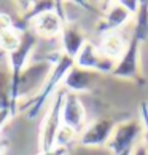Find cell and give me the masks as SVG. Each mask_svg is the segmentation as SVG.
Returning <instances> with one entry per match:
<instances>
[{
	"instance_id": "cell-4",
	"label": "cell",
	"mask_w": 148,
	"mask_h": 155,
	"mask_svg": "<svg viewBox=\"0 0 148 155\" xmlns=\"http://www.w3.org/2000/svg\"><path fill=\"white\" fill-rule=\"evenodd\" d=\"M65 91H59L53 96L51 106L46 115L43 117L40 126V152L51 150L56 146V137L59 130L62 128V104H64Z\"/></svg>"
},
{
	"instance_id": "cell-2",
	"label": "cell",
	"mask_w": 148,
	"mask_h": 155,
	"mask_svg": "<svg viewBox=\"0 0 148 155\" xmlns=\"http://www.w3.org/2000/svg\"><path fill=\"white\" fill-rule=\"evenodd\" d=\"M37 35L32 29H27L22 32V40L21 45L16 48L13 53L8 54L10 61V74H11V115L18 114V106H19V83L22 72L26 69V62L29 59L33 47L37 43Z\"/></svg>"
},
{
	"instance_id": "cell-17",
	"label": "cell",
	"mask_w": 148,
	"mask_h": 155,
	"mask_svg": "<svg viewBox=\"0 0 148 155\" xmlns=\"http://www.w3.org/2000/svg\"><path fill=\"white\" fill-rule=\"evenodd\" d=\"M77 137V133L73 130H70L69 126H64L62 125V128L59 130L58 133V137H56V146H61V147H69L72 146V142L75 141Z\"/></svg>"
},
{
	"instance_id": "cell-24",
	"label": "cell",
	"mask_w": 148,
	"mask_h": 155,
	"mask_svg": "<svg viewBox=\"0 0 148 155\" xmlns=\"http://www.w3.org/2000/svg\"><path fill=\"white\" fill-rule=\"evenodd\" d=\"M132 152H134V149H131V150H126V152L121 153V155H132Z\"/></svg>"
},
{
	"instance_id": "cell-20",
	"label": "cell",
	"mask_w": 148,
	"mask_h": 155,
	"mask_svg": "<svg viewBox=\"0 0 148 155\" xmlns=\"http://www.w3.org/2000/svg\"><path fill=\"white\" fill-rule=\"evenodd\" d=\"M70 149L69 147H61V146H54L51 150H46V152H40L38 155H69Z\"/></svg>"
},
{
	"instance_id": "cell-16",
	"label": "cell",
	"mask_w": 148,
	"mask_h": 155,
	"mask_svg": "<svg viewBox=\"0 0 148 155\" xmlns=\"http://www.w3.org/2000/svg\"><path fill=\"white\" fill-rule=\"evenodd\" d=\"M8 109L11 112V74L0 71V110Z\"/></svg>"
},
{
	"instance_id": "cell-5",
	"label": "cell",
	"mask_w": 148,
	"mask_h": 155,
	"mask_svg": "<svg viewBox=\"0 0 148 155\" xmlns=\"http://www.w3.org/2000/svg\"><path fill=\"white\" fill-rule=\"evenodd\" d=\"M140 134L142 122H139V120H128V122L118 123L105 147L112 152V155H121L126 150L134 149V142L137 141Z\"/></svg>"
},
{
	"instance_id": "cell-3",
	"label": "cell",
	"mask_w": 148,
	"mask_h": 155,
	"mask_svg": "<svg viewBox=\"0 0 148 155\" xmlns=\"http://www.w3.org/2000/svg\"><path fill=\"white\" fill-rule=\"evenodd\" d=\"M140 47H142L140 40L135 35L131 37L126 51L116 61V66L112 72L113 77L123 78V80H132L139 87L145 83V77L142 74V67H140Z\"/></svg>"
},
{
	"instance_id": "cell-25",
	"label": "cell",
	"mask_w": 148,
	"mask_h": 155,
	"mask_svg": "<svg viewBox=\"0 0 148 155\" xmlns=\"http://www.w3.org/2000/svg\"><path fill=\"white\" fill-rule=\"evenodd\" d=\"M2 54H3V51H0V56H2Z\"/></svg>"
},
{
	"instance_id": "cell-1",
	"label": "cell",
	"mask_w": 148,
	"mask_h": 155,
	"mask_svg": "<svg viewBox=\"0 0 148 155\" xmlns=\"http://www.w3.org/2000/svg\"><path fill=\"white\" fill-rule=\"evenodd\" d=\"M73 66H75V61L72 58H69L67 54H64V53L54 54L53 69H51V72L46 77V80H45L42 90H38V93L33 94L30 97V101L27 102L24 107H21L19 110H26V117L29 120H33L40 114L42 107L46 104V101L51 96H54L56 88L59 87L61 82H64L65 75L69 74V71Z\"/></svg>"
},
{
	"instance_id": "cell-15",
	"label": "cell",
	"mask_w": 148,
	"mask_h": 155,
	"mask_svg": "<svg viewBox=\"0 0 148 155\" xmlns=\"http://www.w3.org/2000/svg\"><path fill=\"white\" fill-rule=\"evenodd\" d=\"M21 40H22V32L18 31L16 27L0 34V51H3L7 54L13 53L21 45Z\"/></svg>"
},
{
	"instance_id": "cell-19",
	"label": "cell",
	"mask_w": 148,
	"mask_h": 155,
	"mask_svg": "<svg viewBox=\"0 0 148 155\" xmlns=\"http://www.w3.org/2000/svg\"><path fill=\"white\" fill-rule=\"evenodd\" d=\"M13 27H14L13 18H11L10 15H7V13H0V34L13 29Z\"/></svg>"
},
{
	"instance_id": "cell-7",
	"label": "cell",
	"mask_w": 148,
	"mask_h": 155,
	"mask_svg": "<svg viewBox=\"0 0 148 155\" xmlns=\"http://www.w3.org/2000/svg\"><path fill=\"white\" fill-rule=\"evenodd\" d=\"M118 123L110 117H100L93 123L86 125V128L80 134V144L84 147H102L107 146L113 134V130Z\"/></svg>"
},
{
	"instance_id": "cell-12",
	"label": "cell",
	"mask_w": 148,
	"mask_h": 155,
	"mask_svg": "<svg viewBox=\"0 0 148 155\" xmlns=\"http://www.w3.org/2000/svg\"><path fill=\"white\" fill-rule=\"evenodd\" d=\"M97 82V74L73 66L64 78V85L69 93H89Z\"/></svg>"
},
{
	"instance_id": "cell-9",
	"label": "cell",
	"mask_w": 148,
	"mask_h": 155,
	"mask_svg": "<svg viewBox=\"0 0 148 155\" xmlns=\"http://www.w3.org/2000/svg\"><path fill=\"white\" fill-rule=\"evenodd\" d=\"M62 125L69 126L77 134L86 128V109H84L80 96L65 91L64 104H62Z\"/></svg>"
},
{
	"instance_id": "cell-6",
	"label": "cell",
	"mask_w": 148,
	"mask_h": 155,
	"mask_svg": "<svg viewBox=\"0 0 148 155\" xmlns=\"http://www.w3.org/2000/svg\"><path fill=\"white\" fill-rule=\"evenodd\" d=\"M75 66L80 69H84V71L96 72V74H112L116 62L102 54L99 47H96L94 43L86 42L81 51L77 54Z\"/></svg>"
},
{
	"instance_id": "cell-18",
	"label": "cell",
	"mask_w": 148,
	"mask_h": 155,
	"mask_svg": "<svg viewBox=\"0 0 148 155\" xmlns=\"http://www.w3.org/2000/svg\"><path fill=\"white\" fill-rule=\"evenodd\" d=\"M140 122H142V133L145 139V147L148 150V104L142 102L140 104Z\"/></svg>"
},
{
	"instance_id": "cell-22",
	"label": "cell",
	"mask_w": 148,
	"mask_h": 155,
	"mask_svg": "<svg viewBox=\"0 0 148 155\" xmlns=\"http://www.w3.org/2000/svg\"><path fill=\"white\" fill-rule=\"evenodd\" d=\"M132 155H148V150H146V147H145V146H139V147H135V149H134Z\"/></svg>"
},
{
	"instance_id": "cell-21",
	"label": "cell",
	"mask_w": 148,
	"mask_h": 155,
	"mask_svg": "<svg viewBox=\"0 0 148 155\" xmlns=\"http://www.w3.org/2000/svg\"><path fill=\"white\" fill-rule=\"evenodd\" d=\"M13 115H11V112L8 110V109H3V110H0V128L5 125V122H7L8 118H11Z\"/></svg>"
},
{
	"instance_id": "cell-11",
	"label": "cell",
	"mask_w": 148,
	"mask_h": 155,
	"mask_svg": "<svg viewBox=\"0 0 148 155\" xmlns=\"http://www.w3.org/2000/svg\"><path fill=\"white\" fill-rule=\"evenodd\" d=\"M61 40H62V53L72 58L73 61L86 43L83 29L73 21H65L64 29L61 32Z\"/></svg>"
},
{
	"instance_id": "cell-10",
	"label": "cell",
	"mask_w": 148,
	"mask_h": 155,
	"mask_svg": "<svg viewBox=\"0 0 148 155\" xmlns=\"http://www.w3.org/2000/svg\"><path fill=\"white\" fill-rule=\"evenodd\" d=\"M131 16L132 13L126 7H123L121 2H110V7L107 8L105 15L100 18L97 24V32L100 35H109V34L116 32L131 19Z\"/></svg>"
},
{
	"instance_id": "cell-14",
	"label": "cell",
	"mask_w": 148,
	"mask_h": 155,
	"mask_svg": "<svg viewBox=\"0 0 148 155\" xmlns=\"http://www.w3.org/2000/svg\"><path fill=\"white\" fill-rule=\"evenodd\" d=\"M135 16V24H134V31L132 35H135L142 43L148 42V0L139 3V10Z\"/></svg>"
},
{
	"instance_id": "cell-23",
	"label": "cell",
	"mask_w": 148,
	"mask_h": 155,
	"mask_svg": "<svg viewBox=\"0 0 148 155\" xmlns=\"http://www.w3.org/2000/svg\"><path fill=\"white\" fill-rule=\"evenodd\" d=\"M7 147H8V142L3 139L2 136H0V155H3L5 150H7Z\"/></svg>"
},
{
	"instance_id": "cell-8",
	"label": "cell",
	"mask_w": 148,
	"mask_h": 155,
	"mask_svg": "<svg viewBox=\"0 0 148 155\" xmlns=\"http://www.w3.org/2000/svg\"><path fill=\"white\" fill-rule=\"evenodd\" d=\"M65 21L67 19H65V15H64L62 3L58 2V8L54 11H46V13H42L40 16H37V18L30 22V29L35 32L37 37L51 38V37L61 35Z\"/></svg>"
},
{
	"instance_id": "cell-13",
	"label": "cell",
	"mask_w": 148,
	"mask_h": 155,
	"mask_svg": "<svg viewBox=\"0 0 148 155\" xmlns=\"http://www.w3.org/2000/svg\"><path fill=\"white\" fill-rule=\"evenodd\" d=\"M126 47H128V43L124 42V38L118 32H113V34H109V35L102 37L99 50L104 56H107L109 59L116 62L123 56L124 51H126Z\"/></svg>"
}]
</instances>
